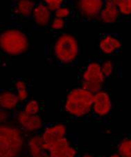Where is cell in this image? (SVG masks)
I'll use <instances>...</instances> for the list:
<instances>
[{
  "label": "cell",
  "mask_w": 131,
  "mask_h": 157,
  "mask_svg": "<svg viewBox=\"0 0 131 157\" xmlns=\"http://www.w3.org/2000/svg\"><path fill=\"white\" fill-rule=\"evenodd\" d=\"M101 69L105 77L108 79L113 75L114 71V63L110 57H103L100 58Z\"/></svg>",
  "instance_id": "obj_21"
},
{
  "label": "cell",
  "mask_w": 131,
  "mask_h": 157,
  "mask_svg": "<svg viewBox=\"0 0 131 157\" xmlns=\"http://www.w3.org/2000/svg\"><path fill=\"white\" fill-rule=\"evenodd\" d=\"M78 148L74 137L68 134L49 148V157H77Z\"/></svg>",
  "instance_id": "obj_10"
},
{
  "label": "cell",
  "mask_w": 131,
  "mask_h": 157,
  "mask_svg": "<svg viewBox=\"0 0 131 157\" xmlns=\"http://www.w3.org/2000/svg\"><path fill=\"white\" fill-rule=\"evenodd\" d=\"M42 108L43 107L40 102H39L36 99H30L23 104L22 110L28 115L36 116V115H41Z\"/></svg>",
  "instance_id": "obj_20"
},
{
  "label": "cell",
  "mask_w": 131,
  "mask_h": 157,
  "mask_svg": "<svg viewBox=\"0 0 131 157\" xmlns=\"http://www.w3.org/2000/svg\"><path fill=\"white\" fill-rule=\"evenodd\" d=\"M52 18L53 13L47 7L44 1L36 2L31 17L33 29L36 31L48 30Z\"/></svg>",
  "instance_id": "obj_11"
},
{
  "label": "cell",
  "mask_w": 131,
  "mask_h": 157,
  "mask_svg": "<svg viewBox=\"0 0 131 157\" xmlns=\"http://www.w3.org/2000/svg\"><path fill=\"white\" fill-rule=\"evenodd\" d=\"M31 34L22 24L12 22L2 29L0 33L1 55L8 58L24 56L30 51Z\"/></svg>",
  "instance_id": "obj_2"
},
{
  "label": "cell",
  "mask_w": 131,
  "mask_h": 157,
  "mask_svg": "<svg viewBox=\"0 0 131 157\" xmlns=\"http://www.w3.org/2000/svg\"><path fill=\"white\" fill-rule=\"evenodd\" d=\"M65 2L66 0H44V4L52 13L58 9Z\"/></svg>",
  "instance_id": "obj_24"
},
{
  "label": "cell",
  "mask_w": 131,
  "mask_h": 157,
  "mask_svg": "<svg viewBox=\"0 0 131 157\" xmlns=\"http://www.w3.org/2000/svg\"><path fill=\"white\" fill-rule=\"evenodd\" d=\"M104 0L74 1L75 13L73 22H90L98 21Z\"/></svg>",
  "instance_id": "obj_6"
},
{
  "label": "cell",
  "mask_w": 131,
  "mask_h": 157,
  "mask_svg": "<svg viewBox=\"0 0 131 157\" xmlns=\"http://www.w3.org/2000/svg\"><path fill=\"white\" fill-rule=\"evenodd\" d=\"M12 122L28 136L40 133L46 124L41 115H28L22 109L13 115Z\"/></svg>",
  "instance_id": "obj_7"
},
{
  "label": "cell",
  "mask_w": 131,
  "mask_h": 157,
  "mask_svg": "<svg viewBox=\"0 0 131 157\" xmlns=\"http://www.w3.org/2000/svg\"><path fill=\"white\" fill-rule=\"evenodd\" d=\"M94 93L80 86L68 91L62 101L63 113L72 119H82L91 115Z\"/></svg>",
  "instance_id": "obj_4"
},
{
  "label": "cell",
  "mask_w": 131,
  "mask_h": 157,
  "mask_svg": "<svg viewBox=\"0 0 131 157\" xmlns=\"http://www.w3.org/2000/svg\"><path fill=\"white\" fill-rule=\"evenodd\" d=\"M121 157H131V136H128L119 140L117 145V151Z\"/></svg>",
  "instance_id": "obj_19"
},
{
  "label": "cell",
  "mask_w": 131,
  "mask_h": 157,
  "mask_svg": "<svg viewBox=\"0 0 131 157\" xmlns=\"http://www.w3.org/2000/svg\"><path fill=\"white\" fill-rule=\"evenodd\" d=\"M106 79L102 71L100 59L89 60L78 73V86L94 94L103 90Z\"/></svg>",
  "instance_id": "obj_5"
},
{
  "label": "cell",
  "mask_w": 131,
  "mask_h": 157,
  "mask_svg": "<svg viewBox=\"0 0 131 157\" xmlns=\"http://www.w3.org/2000/svg\"><path fill=\"white\" fill-rule=\"evenodd\" d=\"M68 22H69L64 19L53 17L48 30L50 31L51 33L64 32V29L66 28Z\"/></svg>",
  "instance_id": "obj_22"
},
{
  "label": "cell",
  "mask_w": 131,
  "mask_h": 157,
  "mask_svg": "<svg viewBox=\"0 0 131 157\" xmlns=\"http://www.w3.org/2000/svg\"><path fill=\"white\" fill-rule=\"evenodd\" d=\"M77 157H95L92 154L90 153H86V154H83L80 156H78Z\"/></svg>",
  "instance_id": "obj_26"
},
{
  "label": "cell",
  "mask_w": 131,
  "mask_h": 157,
  "mask_svg": "<svg viewBox=\"0 0 131 157\" xmlns=\"http://www.w3.org/2000/svg\"><path fill=\"white\" fill-rule=\"evenodd\" d=\"M28 135L10 122L0 125V157H24Z\"/></svg>",
  "instance_id": "obj_3"
},
{
  "label": "cell",
  "mask_w": 131,
  "mask_h": 157,
  "mask_svg": "<svg viewBox=\"0 0 131 157\" xmlns=\"http://www.w3.org/2000/svg\"><path fill=\"white\" fill-rule=\"evenodd\" d=\"M10 89L16 94L22 105L30 99V86L27 78H15L12 82Z\"/></svg>",
  "instance_id": "obj_17"
},
{
  "label": "cell",
  "mask_w": 131,
  "mask_h": 157,
  "mask_svg": "<svg viewBox=\"0 0 131 157\" xmlns=\"http://www.w3.org/2000/svg\"><path fill=\"white\" fill-rule=\"evenodd\" d=\"M22 104L11 89L2 90L0 93V109L14 114L22 109Z\"/></svg>",
  "instance_id": "obj_16"
},
{
  "label": "cell",
  "mask_w": 131,
  "mask_h": 157,
  "mask_svg": "<svg viewBox=\"0 0 131 157\" xmlns=\"http://www.w3.org/2000/svg\"><path fill=\"white\" fill-rule=\"evenodd\" d=\"M113 104L110 95L107 90H102L94 94V99L91 116L94 118L102 120L110 115Z\"/></svg>",
  "instance_id": "obj_8"
},
{
  "label": "cell",
  "mask_w": 131,
  "mask_h": 157,
  "mask_svg": "<svg viewBox=\"0 0 131 157\" xmlns=\"http://www.w3.org/2000/svg\"><path fill=\"white\" fill-rule=\"evenodd\" d=\"M122 20L131 16V0H117Z\"/></svg>",
  "instance_id": "obj_23"
},
{
  "label": "cell",
  "mask_w": 131,
  "mask_h": 157,
  "mask_svg": "<svg viewBox=\"0 0 131 157\" xmlns=\"http://www.w3.org/2000/svg\"><path fill=\"white\" fill-rule=\"evenodd\" d=\"M36 2L30 0H16L10 4V19L13 22L22 24L31 20Z\"/></svg>",
  "instance_id": "obj_9"
},
{
  "label": "cell",
  "mask_w": 131,
  "mask_h": 157,
  "mask_svg": "<svg viewBox=\"0 0 131 157\" xmlns=\"http://www.w3.org/2000/svg\"><path fill=\"white\" fill-rule=\"evenodd\" d=\"M51 35V40L45 46L44 55L47 61L59 67L77 65L80 47L76 36L65 31Z\"/></svg>",
  "instance_id": "obj_1"
},
{
  "label": "cell",
  "mask_w": 131,
  "mask_h": 157,
  "mask_svg": "<svg viewBox=\"0 0 131 157\" xmlns=\"http://www.w3.org/2000/svg\"><path fill=\"white\" fill-rule=\"evenodd\" d=\"M13 113L5 111V110L0 109V122L1 124H6L10 122H12Z\"/></svg>",
  "instance_id": "obj_25"
},
{
  "label": "cell",
  "mask_w": 131,
  "mask_h": 157,
  "mask_svg": "<svg viewBox=\"0 0 131 157\" xmlns=\"http://www.w3.org/2000/svg\"><path fill=\"white\" fill-rule=\"evenodd\" d=\"M122 20L121 13L117 6V0H104L103 9L97 22L102 25H112Z\"/></svg>",
  "instance_id": "obj_15"
},
{
  "label": "cell",
  "mask_w": 131,
  "mask_h": 157,
  "mask_svg": "<svg viewBox=\"0 0 131 157\" xmlns=\"http://www.w3.org/2000/svg\"><path fill=\"white\" fill-rule=\"evenodd\" d=\"M122 46V39L117 33H104L99 37V51L105 57H111L119 53Z\"/></svg>",
  "instance_id": "obj_12"
},
{
  "label": "cell",
  "mask_w": 131,
  "mask_h": 157,
  "mask_svg": "<svg viewBox=\"0 0 131 157\" xmlns=\"http://www.w3.org/2000/svg\"><path fill=\"white\" fill-rule=\"evenodd\" d=\"M41 136L49 150L52 145L68 135L67 127L64 123L55 122L46 124L40 132Z\"/></svg>",
  "instance_id": "obj_13"
},
{
  "label": "cell",
  "mask_w": 131,
  "mask_h": 157,
  "mask_svg": "<svg viewBox=\"0 0 131 157\" xmlns=\"http://www.w3.org/2000/svg\"><path fill=\"white\" fill-rule=\"evenodd\" d=\"M106 157H121V156H120L119 155V154H118L116 152V153L110 154V155H108V156H106Z\"/></svg>",
  "instance_id": "obj_27"
},
{
  "label": "cell",
  "mask_w": 131,
  "mask_h": 157,
  "mask_svg": "<svg viewBox=\"0 0 131 157\" xmlns=\"http://www.w3.org/2000/svg\"><path fill=\"white\" fill-rule=\"evenodd\" d=\"M24 157H49V150L44 143L40 132L28 136Z\"/></svg>",
  "instance_id": "obj_14"
},
{
  "label": "cell",
  "mask_w": 131,
  "mask_h": 157,
  "mask_svg": "<svg viewBox=\"0 0 131 157\" xmlns=\"http://www.w3.org/2000/svg\"><path fill=\"white\" fill-rule=\"evenodd\" d=\"M74 13L75 9L74 1L66 0V2L58 9L53 13V17L61 18V19H64L69 22L74 20Z\"/></svg>",
  "instance_id": "obj_18"
}]
</instances>
